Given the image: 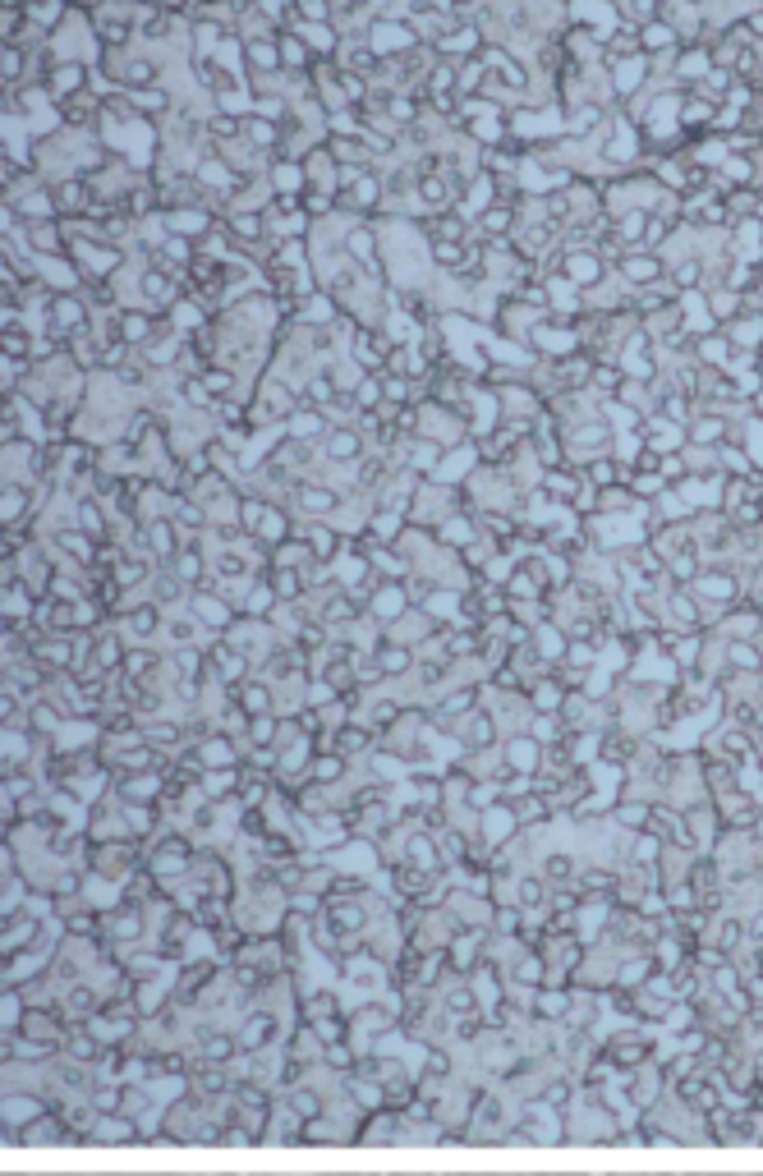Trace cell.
Segmentation results:
<instances>
[{
	"label": "cell",
	"mask_w": 763,
	"mask_h": 1176,
	"mask_svg": "<svg viewBox=\"0 0 763 1176\" xmlns=\"http://www.w3.org/2000/svg\"><path fill=\"white\" fill-rule=\"evenodd\" d=\"M92 327V308L83 304V294H51L42 304V327L51 340H60V345H69V336H79V331Z\"/></svg>",
	"instance_id": "obj_1"
},
{
	"label": "cell",
	"mask_w": 763,
	"mask_h": 1176,
	"mask_svg": "<svg viewBox=\"0 0 763 1176\" xmlns=\"http://www.w3.org/2000/svg\"><path fill=\"white\" fill-rule=\"evenodd\" d=\"M419 409V432L414 437H428V441H437V446H460V441H469V419L460 414V409H451V405H442V400H423V405H414Z\"/></svg>",
	"instance_id": "obj_2"
},
{
	"label": "cell",
	"mask_w": 763,
	"mask_h": 1176,
	"mask_svg": "<svg viewBox=\"0 0 763 1176\" xmlns=\"http://www.w3.org/2000/svg\"><path fill=\"white\" fill-rule=\"evenodd\" d=\"M341 492L331 483H322V478H299V487L290 492V510H295L299 520H331L336 510H341Z\"/></svg>",
	"instance_id": "obj_3"
},
{
	"label": "cell",
	"mask_w": 763,
	"mask_h": 1176,
	"mask_svg": "<svg viewBox=\"0 0 763 1176\" xmlns=\"http://www.w3.org/2000/svg\"><path fill=\"white\" fill-rule=\"evenodd\" d=\"M189 616H194L203 630H217V634H230L235 621H240L235 602H230L221 588H194V593H189Z\"/></svg>",
	"instance_id": "obj_4"
},
{
	"label": "cell",
	"mask_w": 763,
	"mask_h": 1176,
	"mask_svg": "<svg viewBox=\"0 0 763 1176\" xmlns=\"http://www.w3.org/2000/svg\"><path fill=\"white\" fill-rule=\"evenodd\" d=\"M446 515H456V487L428 478V483L419 487V497L410 501V524L414 529H437Z\"/></svg>",
	"instance_id": "obj_5"
},
{
	"label": "cell",
	"mask_w": 763,
	"mask_h": 1176,
	"mask_svg": "<svg viewBox=\"0 0 763 1176\" xmlns=\"http://www.w3.org/2000/svg\"><path fill=\"white\" fill-rule=\"evenodd\" d=\"M612 276L626 285L630 294H635V290H649V285H658L662 276H667V262H662V253L630 249V253H621V262L612 267Z\"/></svg>",
	"instance_id": "obj_6"
},
{
	"label": "cell",
	"mask_w": 763,
	"mask_h": 1176,
	"mask_svg": "<svg viewBox=\"0 0 763 1176\" xmlns=\"http://www.w3.org/2000/svg\"><path fill=\"white\" fill-rule=\"evenodd\" d=\"M42 88H46V97H51L56 106H65L69 97H79V92L97 88V79H92V65H88V60H56Z\"/></svg>",
	"instance_id": "obj_7"
},
{
	"label": "cell",
	"mask_w": 763,
	"mask_h": 1176,
	"mask_svg": "<svg viewBox=\"0 0 763 1176\" xmlns=\"http://www.w3.org/2000/svg\"><path fill=\"white\" fill-rule=\"evenodd\" d=\"M51 198H56L60 221H83L97 198V184L83 180V175H65V180H51Z\"/></svg>",
	"instance_id": "obj_8"
},
{
	"label": "cell",
	"mask_w": 763,
	"mask_h": 1176,
	"mask_svg": "<svg viewBox=\"0 0 763 1176\" xmlns=\"http://www.w3.org/2000/svg\"><path fill=\"white\" fill-rule=\"evenodd\" d=\"M19 239L28 244V253L33 258H60V253H69V235H65V221H23L19 226Z\"/></svg>",
	"instance_id": "obj_9"
},
{
	"label": "cell",
	"mask_w": 763,
	"mask_h": 1176,
	"mask_svg": "<svg viewBox=\"0 0 763 1176\" xmlns=\"http://www.w3.org/2000/svg\"><path fill=\"white\" fill-rule=\"evenodd\" d=\"M299 538L308 543V552H313V561H322V566H336L345 552V533L336 529L331 520H304L299 524Z\"/></svg>",
	"instance_id": "obj_10"
},
{
	"label": "cell",
	"mask_w": 763,
	"mask_h": 1176,
	"mask_svg": "<svg viewBox=\"0 0 763 1176\" xmlns=\"http://www.w3.org/2000/svg\"><path fill=\"white\" fill-rule=\"evenodd\" d=\"M566 23H575V28H589V33L607 37L621 23V14H616L612 0H566Z\"/></svg>",
	"instance_id": "obj_11"
},
{
	"label": "cell",
	"mask_w": 763,
	"mask_h": 1176,
	"mask_svg": "<svg viewBox=\"0 0 763 1176\" xmlns=\"http://www.w3.org/2000/svg\"><path fill=\"white\" fill-rule=\"evenodd\" d=\"M368 451H373V446H368V437L359 428H350V423L331 428L327 441H322V460H327V464H359Z\"/></svg>",
	"instance_id": "obj_12"
},
{
	"label": "cell",
	"mask_w": 763,
	"mask_h": 1176,
	"mask_svg": "<svg viewBox=\"0 0 763 1176\" xmlns=\"http://www.w3.org/2000/svg\"><path fill=\"white\" fill-rule=\"evenodd\" d=\"M336 428V423L322 414V409H313V405H299L290 419L281 423V437H290V441H304V446H322L327 441V432Z\"/></svg>",
	"instance_id": "obj_13"
},
{
	"label": "cell",
	"mask_w": 763,
	"mask_h": 1176,
	"mask_svg": "<svg viewBox=\"0 0 763 1176\" xmlns=\"http://www.w3.org/2000/svg\"><path fill=\"white\" fill-rule=\"evenodd\" d=\"M74 529L88 533L92 543H111V538H115V515L106 510V501L79 497V501H74Z\"/></svg>",
	"instance_id": "obj_14"
},
{
	"label": "cell",
	"mask_w": 763,
	"mask_h": 1176,
	"mask_svg": "<svg viewBox=\"0 0 763 1176\" xmlns=\"http://www.w3.org/2000/svg\"><path fill=\"white\" fill-rule=\"evenodd\" d=\"M410 607L414 602H410V593H405V584H377L373 593H368V616H373L382 630H391Z\"/></svg>",
	"instance_id": "obj_15"
},
{
	"label": "cell",
	"mask_w": 763,
	"mask_h": 1176,
	"mask_svg": "<svg viewBox=\"0 0 763 1176\" xmlns=\"http://www.w3.org/2000/svg\"><path fill=\"white\" fill-rule=\"evenodd\" d=\"M115 630H120V639L125 644H148L152 634L161 630V607L157 602H138V607H125V616L120 621H111Z\"/></svg>",
	"instance_id": "obj_16"
},
{
	"label": "cell",
	"mask_w": 763,
	"mask_h": 1176,
	"mask_svg": "<svg viewBox=\"0 0 763 1176\" xmlns=\"http://www.w3.org/2000/svg\"><path fill=\"white\" fill-rule=\"evenodd\" d=\"M143 538H148V552L157 556V566H171L175 556L184 552V543H189V533H184L175 520H152V524H143Z\"/></svg>",
	"instance_id": "obj_17"
},
{
	"label": "cell",
	"mask_w": 763,
	"mask_h": 1176,
	"mask_svg": "<svg viewBox=\"0 0 763 1176\" xmlns=\"http://www.w3.org/2000/svg\"><path fill=\"white\" fill-rule=\"evenodd\" d=\"M580 487H584L580 464H557V469H543V478H538V492H543L552 506H570Z\"/></svg>",
	"instance_id": "obj_18"
},
{
	"label": "cell",
	"mask_w": 763,
	"mask_h": 1176,
	"mask_svg": "<svg viewBox=\"0 0 763 1176\" xmlns=\"http://www.w3.org/2000/svg\"><path fill=\"white\" fill-rule=\"evenodd\" d=\"M267 184H272L276 198H304V189H308L304 161H295V157H276V152H272V161H267Z\"/></svg>",
	"instance_id": "obj_19"
},
{
	"label": "cell",
	"mask_w": 763,
	"mask_h": 1176,
	"mask_svg": "<svg viewBox=\"0 0 763 1176\" xmlns=\"http://www.w3.org/2000/svg\"><path fill=\"white\" fill-rule=\"evenodd\" d=\"M433 538H437V547H442V552H456L460 556L469 543H479L483 533H479V520H474V515H460V510H456V515H446V520L437 524Z\"/></svg>",
	"instance_id": "obj_20"
},
{
	"label": "cell",
	"mask_w": 763,
	"mask_h": 1176,
	"mask_svg": "<svg viewBox=\"0 0 763 1176\" xmlns=\"http://www.w3.org/2000/svg\"><path fill=\"white\" fill-rule=\"evenodd\" d=\"M221 216L203 212V207H175V212H161V226L166 235H180V239H203L207 230L217 226Z\"/></svg>",
	"instance_id": "obj_21"
},
{
	"label": "cell",
	"mask_w": 763,
	"mask_h": 1176,
	"mask_svg": "<svg viewBox=\"0 0 763 1176\" xmlns=\"http://www.w3.org/2000/svg\"><path fill=\"white\" fill-rule=\"evenodd\" d=\"M479 469V446L474 441H460V446H451V451L442 455V469H437L433 483H446V487H460L469 474Z\"/></svg>",
	"instance_id": "obj_22"
},
{
	"label": "cell",
	"mask_w": 763,
	"mask_h": 1176,
	"mask_svg": "<svg viewBox=\"0 0 763 1176\" xmlns=\"http://www.w3.org/2000/svg\"><path fill=\"white\" fill-rule=\"evenodd\" d=\"M708 69H713V56H708V46L704 42H695V46H681L676 51V65H672V79H676V88H695L699 79H704Z\"/></svg>",
	"instance_id": "obj_23"
},
{
	"label": "cell",
	"mask_w": 763,
	"mask_h": 1176,
	"mask_svg": "<svg viewBox=\"0 0 763 1176\" xmlns=\"http://www.w3.org/2000/svg\"><path fill=\"white\" fill-rule=\"evenodd\" d=\"M483 46H488V42H483L479 23H465V28H456V33H446L442 42L433 46V51H437V56H442V60H456V65H460V60H474V56H483Z\"/></svg>",
	"instance_id": "obj_24"
},
{
	"label": "cell",
	"mask_w": 763,
	"mask_h": 1176,
	"mask_svg": "<svg viewBox=\"0 0 763 1176\" xmlns=\"http://www.w3.org/2000/svg\"><path fill=\"white\" fill-rule=\"evenodd\" d=\"M442 455H446V446H437V441H428V437H410V446H405V469H414L419 478H437Z\"/></svg>",
	"instance_id": "obj_25"
},
{
	"label": "cell",
	"mask_w": 763,
	"mask_h": 1176,
	"mask_svg": "<svg viewBox=\"0 0 763 1176\" xmlns=\"http://www.w3.org/2000/svg\"><path fill=\"white\" fill-rule=\"evenodd\" d=\"M345 308H341V299L336 294H327V290H318V294H308L304 299V308H299V327H331L336 317H341Z\"/></svg>",
	"instance_id": "obj_26"
},
{
	"label": "cell",
	"mask_w": 763,
	"mask_h": 1176,
	"mask_svg": "<svg viewBox=\"0 0 763 1176\" xmlns=\"http://www.w3.org/2000/svg\"><path fill=\"white\" fill-rule=\"evenodd\" d=\"M469 258V244H460V239H428V267L442 276H456L460 267H465Z\"/></svg>",
	"instance_id": "obj_27"
},
{
	"label": "cell",
	"mask_w": 763,
	"mask_h": 1176,
	"mask_svg": "<svg viewBox=\"0 0 763 1176\" xmlns=\"http://www.w3.org/2000/svg\"><path fill=\"white\" fill-rule=\"evenodd\" d=\"M474 230H479L483 239H511L515 230H520V212H515V207H506V203H492L488 212L474 221Z\"/></svg>",
	"instance_id": "obj_28"
},
{
	"label": "cell",
	"mask_w": 763,
	"mask_h": 1176,
	"mask_svg": "<svg viewBox=\"0 0 763 1176\" xmlns=\"http://www.w3.org/2000/svg\"><path fill=\"white\" fill-rule=\"evenodd\" d=\"M695 359H699V368H731V359H736V345H731L722 331H708V336H699L695 340Z\"/></svg>",
	"instance_id": "obj_29"
},
{
	"label": "cell",
	"mask_w": 763,
	"mask_h": 1176,
	"mask_svg": "<svg viewBox=\"0 0 763 1176\" xmlns=\"http://www.w3.org/2000/svg\"><path fill=\"white\" fill-rule=\"evenodd\" d=\"M584 478H589V483L598 487V492H603V487L626 483V478H630V469H626V464H621V460H616L612 451H603V455H589V460H584Z\"/></svg>",
	"instance_id": "obj_30"
},
{
	"label": "cell",
	"mask_w": 763,
	"mask_h": 1176,
	"mask_svg": "<svg viewBox=\"0 0 763 1176\" xmlns=\"http://www.w3.org/2000/svg\"><path fill=\"white\" fill-rule=\"evenodd\" d=\"M244 143L272 157L276 147H281V125H276V120H267V115H258V111H249V115H244Z\"/></svg>",
	"instance_id": "obj_31"
},
{
	"label": "cell",
	"mask_w": 763,
	"mask_h": 1176,
	"mask_svg": "<svg viewBox=\"0 0 763 1176\" xmlns=\"http://www.w3.org/2000/svg\"><path fill=\"white\" fill-rule=\"evenodd\" d=\"M276 42H281V69L285 74H304L308 79V69H313V51H308V42L299 33H276Z\"/></svg>",
	"instance_id": "obj_32"
},
{
	"label": "cell",
	"mask_w": 763,
	"mask_h": 1176,
	"mask_svg": "<svg viewBox=\"0 0 763 1176\" xmlns=\"http://www.w3.org/2000/svg\"><path fill=\"white\" fill-rule=\"evenodd\" d=\"M267 584L281 602H304L308 598V584H304V570H290V566H267Z\"/></svg>",
	"instance_id": "obj_33"
},
{
	"label": "cell",
	"mask_w": 763,
	"mask_h": 1176,
	"mask_svg": "<svg viewBox=\"0 0 763 1176\" xmlns=\"http://www.w3.org/2000/svg\"><path fill=\"white\" fill-rule=\"evenodd\" d=\"M649 221H653V216L644 212V207H630V212H621V216H616V221H612V230H616V239L626 244V253H630V249H644V235H649Z\"/></svg>",
	"instance_id": "obj_34"
},
{
	"label": "cell",
	"mask_w": 763,
	"mask_h": 1176,
	"mask_svg": "<svg viewBox=\"0 0 763 1176\" xmlns=\"http://www.w3.org/2000/svg\"><path fill=\"white\" fill-rule=\"evenodd\" d=\"M704 299H708V313H713V322H718V327H727V322H736V317L745 313V294H736L731 285L704 290Z\"/></svg>",
	"instance_id": "obj_35"
},
{
	"label": "cell",
	"mask_w": 763,
	"mask_h": 1176,
	"mask_svg": "<svg viewBox=\"0 0 763 1176\" xmlns=\"http://www.w3.org/2000/svg\"><path fill=\"white\" fill-rule=\"evenodd\" d=\"M690 92H695V97H704V102H713V106H727L731 92H736V74H731V69H708V74Z\"/></svg>",
	"instance_id": "obj_36"
},
{
	"label": "cell",
	"mask_w": 763,
	"mask_h": 1176,
	"mask_svg": "<svg viewBox=\"0 0 763 1176\" xmlns=\"http://www.w3.org/2000/svg\"><path fill=\"white\" fill-rule=\"evenodd\" d=\"M676 46H681V37H676L662 19H649L644 28H639V51H644L649 60L653 56H667V51H676Z\"/></svg>",
	"instance_id": "obj_37"
},
{
	"label": "cell",
	"mask_w": 763,
	"mask_h": 1176,
	"mask_svg": "<svg viewBox=\"0 0 763 1176\" xmlns=\"http://www.w3.org/2000/svg\"><path fill=\"white\" fill-rule=\"evenodd\" d=\"M506 598L511 602H543V598H552V593H547V584L529 566H515V575L506 579Z\"/></svg>",
	"instance_id": "obj_38"
},
{
	"label": "cell",
	"mask_w": 763,
	"mask_h": 1176,
	"mask_svg": "<svg viewBox=\"0 0 763 1176\" xmlns=\"http://www.w3.org/2000/svg\"><path fill=\"white\" fill-rule=\"evenodd\" d=\"M621 382H626L621 363H593V373H589V396H593V400H616Z\"/></svg>",
	"instance_id": "obj_39"
},
{
	"label": "cell",
	"mask_w": 763,
	"mask_h": 1176,
	"mask_svg": "<svg viewBox=\"0 0 763 1176\" xmlns=\"http://www.w3.org/2000/svg\"><path fill=\"white\" fill-rule=\"evenodd\" d=\"M299 391H304V405L322 409V414H327V409H331V400L341 396V386L331 382V373H327V368H318V373L308 377V382H304V386H299Z\"/></svg>",
	"instance_id": "obj_40"
},
{
	"label": "cell",
	"mask_w": 763,
	"mask_h": 1176,
	"mask_svg": "<svg viewBox=\"0 0 763 1176\" xmlns=\"http://www.w3.org/2000/svg\"><path fill=\"white\" fill-rule=\"evenodd\" d=\"M699 570H704V556H699V547H690V552L672 556L667 561V584L672 588H690L699 579Z\"/></svg>",
	"instance_id": "obj_41"
},
{
	"label": "cell",
	"mask_w": 763,
	"mask_h": 1176,
	"mask_svg": "<svg viewBox=\"0 0 763 1176\" xmlns=\"http://www.w3.org/2000/svg\"><path fill=\"white\" fill-rule=\"evenodd\" d=\"M483 88H488V65H483V56H474V60H460L456 97H479Z\"/></svg>",
	"instance_id": "obj_42"
},
{
	"label": "cell",
	"mask_w": 763,
	"mask_h": 1176,
	"mask_svg": "<svg viewBox=\"0 0 763 1176\" xmlns=\"http://www.w3.org/2000/svg\"><path fill=\"white\" fill-rule=\"evenodd\" d=\"M377 377H382V400H387V405H396V409L414 405V382L410 377H400V373H377Z\"/></svg>",
	"instance_id": "obj_43"
},
{
	"label": "cell",
	"mask_w": 763,
	"mask_h": 1176,
	"mask_svg": "<svg viewBox=\"0 0 763 1176\" xmlns=\"http://www.w3.org/2000/svg\"><path fill=\"white\" fill-rule=\"evenodd\" d=\"M626 483H630V492H635L639 501H658L662 492H667V478H662V474H649V469H630Z\"/></svg>",
	"instance_id": "obj_44"
},
{
	"label": "cell",
	"mask_w": 763,
	"mask_h": 1176,
	"mask_svg": "<svg viewBox=\"0 0 763 1176\" xmlns=\"http://www.w3.org/2000/svg\"><path fill=\"white\" fill-rule=\"evenodd\" d=\"M272 566H290V570H304V566H313V552H308V543L304 538H290V543H281L272 552Z\"/></svg>",
	"instance_id": "obj_45"
},
{
	"label": "cell",
	"mask_w": 763,
	"mask_h": 1176,
	"mask_svg": "<svg viewBox=\"0 0 763 1176\" xmlns=\"http://www.w3.org/2000/svg\"><path fill=\"white\" fill-rule=\"evenodd\" d=\"M612 5H616V14H621V23H635V28L658 19V0H612Z\"/></svg>",
	"instance_id": "obj_46"
},
{
	"label": "cell",
	"mask_w": 763,
	"mask_h": 1176,
	"mask_svg": "<svg viewBox=\"0 0 763 1176\" xmlns=\"http://www.w3.org/2000/svg\"><path fill=\"white\" fill-rule=\"evenodd\" d=\"M727 207L736 221H745V216H754V207H759V184H741V189L727 193Z\"/></svg>",
	"instance_id": "obj_47"
},
{
	"label": "cell",
	"mask_w": 763,
	"mask_h": 1176,
	"mask_svg": "<svg viewBox=\"0 0 763 1176\" xmlns=\"http://www.w3.org/2000/svg\"><path fill=\"white\" fill-rule=\"evenodd\" d=\"M658 474H662V478H667V487L685 483V478H690V469H685V455H681V451H672V455H662V464H658Z\"/></svg>",
	"instance_id": "obj_48"
},
{
	"label": "cell",
	"mask_w": 763,
	"mask_h": 1176,
	"mask_svg": "<svg viewBox=\"0 0 763 1176\" xmlns=\"http://www.w3.org/2000/svg\"><path fill=\"white\" fill-rule=\"evenodd\" d=\"M125 667H129V676H148V671L157 667V653L138 644V648H129V653H125Z\"/></svg>",
	"instance_id": "obj_49"
},
{
	"label": "cell",
	"mask_w": 763,
	"mask_h": 1176,
	"mask_svg": "<svg viewBox=\"0 0 763 1176\" xmlns=\"http://www.w3.org/2000/svg\"><path fill=\"white\" fill-rule=\"evenodd\" d=\"M166 630H171V639H184V644H189V639H194V634L203 630V625H198L194 616L184 611V616H175V621H166Z\"/></svg>",
	"instance_id": "obj_50"
},
{
	"label": "cell",
	"mask_w": 763,
	"mask_h": 1176,
	"mask_svg": "<svg viewBox=\"0 0 763 1176\" xmlns=\"http://www.w3.org/2000/svg\"><path fill=\"white\" fill-rule=\"evenodd\" d=\"M745 28L754 33V42H763V0H754V10L745 14Z\"/></svg>",
	"instance_id": "obj_51"
},
{
	"label": "cell",
	"mask_w": 763,
	"mask_h": 1176,
	"mask_svg": "<svg viewBox=\"0 0 763 1176\" xmlns=\"http://www.w3.org/2000/svg\"><path fill=\"white\" fill-rule=\"evenodd\" d=\"M240 699H244V708H267V690H262V685H244Z\"/></svg>",
	"instance_id": "obj_52"
},
{
	"label": "cell",
	"mask_w": 763,
	"mask_h": 1176,
	"mask_svg": "<svg viewBox=\"0 0 763 1176\" xmlns=\"http://www.w3.org/2000/svg\"><path fill=\"white\" fill-rule=\"evenodd\" d=\"M754 216H759V221H763V184H759V207H754Z\"/></svg>",
	"instance_id": "obj_53"
}]
</instances>
